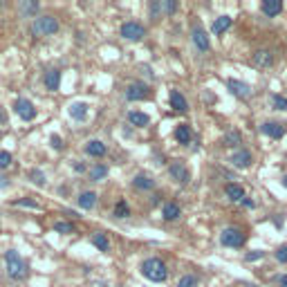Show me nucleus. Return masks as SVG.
Here are the masks:
<instances>
[{"instance_id":"nucleus-1","label":"nucleus","mask_w":287,"mask_h":287,"mask_svg":"<svg viewBox=\"0 0 287 287\" xmlns=\"http://www.w3.org/2000/svg\"><path fill=\"white\" fill-rule=\"evenodd\" d=\"M139 271H142L144 278L153 280V283H164L166 276H169V269H166V263L161 258H146L139 265Z\"/></svg>"},{"instance_id":"nucleus-2","label":"nucleus","mask_w":287,"mask_h":287,"mask_svg":"<svg viewBox=\"0 0 287 287\" xmlns=\"http://www.w3.org/2000/svg\"><path fill=\"white\" fill-rule=\"evenodd\" d=\"M5 263H7V274H9V278H14V280H23L25 276H27V263H25V260L20 258V254H18V252L9 249V252L5 254Z\"/></svg>"},{"instance_id":"nucleus-3","label":"nucleus","mask_w":287,"mask_h":287,"mask_svg":"<svg viewBox=\"0 0 287 287\" xmlns=\"http://www.w3.org/2000/svg\"><path fill=\"white\" fill-rule=\"evenodd\" d=\"M32 32L34 36H52L59 32V20L54 16H38L32 23Z\"/></svg>"},{"instance_id":"nucleus-4","label":"nucleus","mask_w":287,"mask_h":287,"mask_svg":"<svg viewBox=\"0 0 287 287\" xmlns=\"http://www.w3.org/2000/svg\"><path fill=\"white\" fill-rule=\"evenodd\" d=\"M220 242L224 244V247H242V244L247 242V236L236 227H227L220 233Z\"/></svg>"},{"instance_id":"nucleus-5","label":"nucleus","mask_w":287,"mask_h":287,"mask_svg":"<svg viewBox=\"0 0 287 287\" xmlns=\"http://www.w3.org/2000/svg\"><path fill=\"white\" fill-rule=\"evenodd\" d=\"M119 34H121L126 40H142L144 36H146V29H144V25L135 23V20H128V23L121 25Z\"/></svg>"},{"instance_id":"nucleus-6","label":"nucleus","mask_w":287,"mask_h":287,"mask_svg":"<svg viewBox=\"0 0 287 287\" xmlns=\"http://www.w3.org/2000/svg\"><path fill=\"white\" fill-rule=\"evenodd\" d=\"M169 173H171V177H173V180L180 182V184H186V182L191 180V171H189V166H186L184 161H180V159L171 161Z\"/></svg>"},{"instance_id":"nucleus-7","label":"nucleus","mask_w":287,"mask_h":287,"mask_svg":"<svg viewBox=\"0 0 287 287\" xmlns=\"http://www.w3.org/2000/svg\"><path fill=\"white\" fill-rule=\"evenodd\" d=\"M14 110H16V114L23 119V121H32V119L36 117V108H34V103L29 101V99H16Z\"/></svg>"},{"instance_id":"nucleus-8","label":"nucleus","mask_w":287,"mask_h":287,"mask_svg":"<svg viewBox=\"0 0 287 287\" xmlns=\"http://www.w3.org/2000/svg\"><path fill=\"white\" fill-rule=\"evenodd\" d=\"M148 95H150L148 86H146V83H142V81L130 83L128 90H126V99H128V101H142V99H146Z\"/></svg>"},{"instance_id":"nucleus-9","label":"nucleus","mask_w":287,"mask_h":287,"mask_svg":"<svg viewBox=\"0 0 287 287\" xmlns=\"http://www.w3.org/2000/svg\"><path fill=\"white\" fill-rule=\"evenodd\" d=\"M227 88H229V92H231V95H236L240 99H249V97H252V88H249L247 83L238 81V79H229L227 81Z\"/></svg>"},{"instance_id":"nucleus-10","label":"nucleus","mask_w":287,"mask_h":287,"mask_svg":"<svg viewBox=\"0 0 287 287\" xmlns=\"http://www.w3.org/2000/svg\"><path fill=\"white\" fill-rule=\"evenodd\" d=\"M252 161H254V157H252V153H249L247 148H238L236 153L231 155V164L236 166V169H249Z\"/></svg>"},{"instance_id":"nucleus-11","label":"nucleus","mask_w":287,"mask_h":287,"mask_svg":"<svg viewBox=\"0 0 287 287\" xmlns=\"http://www.w3.org/2000/svg\"><path fill=\"white\" fill-rule=\"evenodd\" d=\"M193 43H195V48L200 50V52H209V50H211V40H209L207 32L200 27V25H195V27H193Z\"/></svg>"},{"instance_id":"nucleus-12","label":"nucleus","mask_w":287,"mask_h":287,"mask_svg":"<svg viewBox=\"0 0 287 287\" xmlns=\"http://www.w3.org/2000/svg\"><path fill=\"white\" fill-rule=\"evenodd\" d=\"M260 133L267 135L271 139H280L285 135V126L283 124H276V121H265L263 126H260Z\"/></svg>"},{"instance_id":"nucleus-13","label":"nucleus","mask_w":287,"mask_h":287,"mask_svg":"<svg viewBox=\"0 0 287 287\" xmlns=\"http://www.w3.org/2000/svg\"><path fill=\"white\" fill-rule=\"evenodd\" d=\"M169 103H171V108H173L175 112H186V108H189V103H186V99L180 90H171Z\"/></svg>"},{"instance_id":"nucleus-14","label":"nucleus","mask_w":287,"mask_h":287,"mask_svg":"<svg viewBox=\"0 0 287 287\" xmlns=\"http://www.w3.org/2000/svg\"><path fill=\"white\" fill-rule=\"evenodd\" d=\"M252 63H254V67H271V63H274V54H271L269 50H258L254 54Z\"/></svg>"},{"instance_id":"nucleus-15","label":"nucleus","mask_w":287,"mask_h":287,"mask_svg":"<svg viewBox=\"0 0 287 287\" xmlns=\"http://www.w3.org/2000/svg\"><path fill=\"white\" fill-rule=\"evenodd\" d=\"M260 9H263V14L267 18H274L283 12V3H280V0H265V3L260 5Z\"/></svg>"},{"instance_id":"nucleus-16","label":"nucleus","mask_w":287,"mask_h":287,"mask_svg":"<svg viewBox=\"0 0 287 287\" xmlns=\"http://www.w3.org/2000/svg\"><path fill=\"white\" fill-rule=\"evenodd\" d=\"M86 153L90 155V157H103V155L108 153L106 144L99 142V139H90V142L86 144Z\"/></svg>"},{"instance_id":"nucleus-17","label":"nucleus","mask_w":287,"mask_h":287,"mask_svg":"<svg viewBox=\"0 0 287 287\" xmlns=\"http://www.w3.org/2000/svg\"><path fill=\"white\" fill-rule=\"evenodd\" d=\"M224 193H227V197L231 202H242L244 200V189L240 184H233V182H229V184L224 186Z\"/></svg>"},{"instance_id":"nucleus-18","label":"nucleus","mask_w":287,"mask_h":287,"mask_svg":"<svg viewBox=\"0 0 287 287\" xmlns=\"http://www.w3.org/2000/svg\"><path fill=\"white\" fill-rule=\"evenodd\" d=\"M67 112H70V117H72V119L81 121V119H86V114H88V103H83V101H74V103H70Z\"/></svg>"},{"instance_id":"nucleus-19","label":"nucleus","mask_w":287,"mask_h":287,"mask_svg":"<svg viewBox=\"0 0 287 287\" xmlns=\"http://www.w3.org/2000/svg\"><path fill=\"white\" fill-rule=\"evenodd\" d=\"M59 86H61V70H50V72H45V88L48 90H59Z\"/></svg>"},{"instance_id":"nucleus-20","label":"nucleus","mask_w":287,"mask_h":287,"mask_svg":"<svg viewBox=\"0 0 287 287\" xmlns=\"http://www.w3.org/2000/svg\"><path fill=\"white\" fill-rule=\"evenodd\" d=\"M133 186L135 189H139V191H150V189H155V180L153 177H148V175H135L133 177Z\"/></svg>"},{"instance_id":"nucleus-21","label":"nucleus","mask_w":287,"mask_h":287,"mask_svg":"<svg viewBox=\"0 0 287 287\" xmlns=\"http://www.w3.org/2000/svg\"><path fill=\"white\" fill-rule=\"evenodd\" d=\"M231 23H233L231 16H220V18H216V20H213V25H211L213 34H218V36L224 34L229 27H231Z\"/></svg>"},{"instance_id":"nucleus-22","label":"nucleus","mask_w":287,"mask_h":287,"mask_svg":"<svg viewBox=\"0 0 287 287\" xmlns=\"http://www.w3.org/2000/svg\"><path fill=\"white\" fill-rule=\"evenodd\" d=\"M128 121L133 124V126H137V128H144V126H148L150 117H148V114H146V112L133 110V112H128Z\"/></svg>"},{"instance_id":"nucleus-23","label":"nucleus","mask_w":287,"mask_h":287,"mask_svg":"<svg viewBox=\"0 0 287 287\" xmlns=\"http://www.w3.org/2000/svg\"><path fill=\"white\" fill-rule=\"evenodd\" d=\"M175 139H177V142H180V144L189 146V144H191V139H193L191 128L186 126V124H182V126H177V128H175Z\"/></svg>"},{"instance_id":"nucleus-24","label":"nucleus","mask_w":287,"mask_h":287,"mask_svg":"<svg viewBox=\"0 0 287 287\" xmlns=\"http://www.w3.org/2000/svg\"><path fill=\"white\" fill-rule=\"evenodd\" d=\"M95 204H97V193L95 191H86V193H81V195H79V207L81 209L90 211Z\"/></svg>"},{"instance_id":"nucleus-25","label":"nucleus","mask_w":287,"mask_h":287,"mask_svg":"<svg viewBox=\"0 0 287 287\" xmlns=\"http://www.w3.org/2000/svg\"><path fill=\"white\" fill-rule=\"evenodd\" d=\"M182 213L180 204H175V202H169V204H164V209H161V216H164V220H177Z\"/></svg>"},{"instance_id":"nucleus-26","label":"nucleus","mask_w":287,"mask_h":287,"mask_svg":"<svg viewBox=\"0 0 287 287\" xmlns=\"http://www.w3.org/2000/svg\"><path fill=\"white\" fill-rule=\"evenodd\" d=\"M36 12H38V3H34V0H20V5H18L20 16H32Z\"/></svg>"},{"instance_id":"nucleus-27","label":"nucleus","mask_w":287,"mask_h":287,"mask_svg":"<svg viewBox=\"0 0 287 287\" xmlns=\"http://www.w3.org/2000/svg\"><path fill=\"white\" fill-rule=\"evenodd\" d=\"M92 244H95L99 252H108V249H110V242H108L106 233H95V236H92Z\"/></svg>"},{"instance_id":"nucleus-28","label":"nucleus","mask_w":287,"mask_h":287,"mask_svg":"<svg viewBox=\"0 0 287 287\" xmlns=\"http://www.w3.org/2000/svg\"><path fill=\"white\" fill-rule=\"evenodd\" d=\"M106 175H108V166H103V164H97V166H92V169H90V180L92 182L103 180Z\"/></svg>"},{"instance_id":"nucleus-29","label":"nucleus","mask_w":287,"mask_h":287,"mask_svg":"<svg viewBox=\"0 0 287 287\" xmlns=\"http://www.w3.org/2000/svg\"><path fill=\"white\" fill-rule=\"evenodd\" d=\"M130 216V207L126 204V200H119L114 207V218H128Z\"/></svg>"},{"instance_id":"nucleus-30","label":"nucleus","mask_w":287,"mask_h":287,"mask_svg":"<svg viewBox=\"0 0 287 287\" xmlns=\"http://www.w3.org/2000/svg\"><path fill=\"white\" fill-rule=\"evenodd\" d=\"M177 287H197V276L195 274H186L180 278V283H177Z\"/></svg>"},{"instance_id":"nucleus-31","label":"nucleus","mask_w":287,"mask_h":287,"mask_svg":"<svg viewBox=\"0 0 287 287\" xmlns=\"http://www.w3.org/2000/svg\"><path fill=\"white\" fill-rule=\"evenodd\" d=\"M54 231L56 233H74V224L72 222H54Z\"/></svg>"},{"instance_id":"nucleus-32","label":"nucleus","mask_w":287,"mask_h":287,"mask_svg":"<svg viewBox=\"0 0 287 287\" xmlns=\"http://www.w3.org/2000/svg\"><path fill=\"white\" fill-rule=\"evenodd\" d=\"M27 177H29V180H32V182H34V184H38V186H43V184H45V173H43V171H38V169L29 171V173H27Z\"/></svg>"},{"instance_id":"nucleus-33","label":"nucleus","mask_w":287,"mask_h":287,"mask_svg":"<svg viewBox=\"0 0 287 287\" xmlns=\"http://www.w3.org/2000/svg\"><path fill=\"white\" fill-rule=\"evenodd\" d=\"M271 103H274L276 110H287V99H285V97L274 95V97H271Z\"/></svg>"},{"instance_id":"nucleus-34","label":"nucleus","mask_w":287,"mask_h":287,"mask_svg":"<svg viewBox=\"0 0 287 287\" xmlns=\"http://www.w3.org/2000/svg\"><path fill=\"white\" fill-rule=\"evenodd\" d=\"M159 7H161V14H173L177 9V3H173V0H164V3H161L159 0Z\"/></svg>"},{"instance_id":"nucleus-35","label":"nucleus","mask_w":287,"mask_h":287,"mask_svg":"<svg viewBox=\"0 0 287 287\" xmlns=\"http://www.w3.org/2000/svg\"><path fill=\"white\" fill-rule=\"evenodd\" d=\"M12 204H14V207H29V209H36V207H38L34 200H29V197H20V200H14Z\"/></svg>"},{"instance_id":"nucleus-36","label":"nucleus","mask_w":287,"mask_h":287,"mask_svg":"<svg viewBox=\"0 0 287 287\" xmlns=\"http://www.w3.org/2000/svg\"><path fill=\"white\" fill-rule=\"evenodd\" d=\"M236 144H240V135L238 133L224 135V146H236Z\"/></svg>"},{"instance_id":"nucleus-37","label":"nucleus","mask_w":287,"mask_h":287,"mask_svg":"<svg viewBox=\"0 0 287 287\" xmlns=\"http://www.w3.org/2000/svg\"><path fill=\"white\" fill-rule=\"evenodd\" d=\"M276 260H278V263H287V244H280L278 249H276Z\"/></svg>"},{"instance_id":"nucleus-38","label":"nucleus","mask_w":287,"mask_h":287,"mask_svg":"<svg viewBox=\"0 0 287 287\" xmlns=\"http://www.w3.org/2000/svg\"><path fill=\"white\" fill-rule=\"evenodd\" d=\"M9 164H12V155L7 150H0V169H7Z\"/></svg>"},{"instance_id":"nucleus-39","label":"nucleus","mask_w":287,"mask_h":287,"mask_svg":"<svg viewBox=\"0 0 287 287\" xmlns=\"http://www.w3.org/2000/svg\"><path fill=\"white\" fill-rule=\"evenodd\" d=\"M50 142H52V148H56V150H61V148H63V139H61L59 135H52V137H50Z\"/></svg>"},{"instance_id":"nucleus-40","label":"nucleus","mask_w":287,"mask_h":287,"mask_svg":"<svg viewBox=\"0 0 287 287\" xmlns=\"http://www.w3.org/2000/svg\"><path fill=\"white\" fill-rule=\"evenodd\" d=\"M263 252H252V254H247V256H244V260H249V263H254V260H260V258H263Z\"/></svg>"},{"instance_id":"nucleus-41","label":"nucleus","mask_w":287,"mask_h":287,"mask_svg":"<svg viewBox=\"0 0 287 287\" xmlns=\"http://www.w3.org/2000/svg\"><path fill=\"white\" fill-rule=\"evenodd\" d=\"M278 287H287V274H283L278 278Z\"/></svg>"},{"instance_id":"nucleus-42","label":"nucleus","mask_w":287,"mask_h":287,"mask_svg":"<svg viewBox=\"0 0 287 287\" xmlns=\"http://www.w3.org/2000/svg\"><path fill=\"white\" fill-rule=\"evenodd\" d=\"M7 184H9V180L5 175H0V189H3V186H7Z\"/></svg>"},{"instance_id":"nucleus-43","label":"nucleus","mask_w":287,"mask_h":287,"mask_svg":"<svg viewBox=\"0 0 287 287\" xmlns=\"http://www.w3.org/2000/svg\"><path fill=\"white\" fill-rule=\"evenodd\" d=\"M74 171H79V173H83V171H86V166H83V164H74Z\"/></svg>"},{"instance_id":"nucleus-44","label":"nucleus","mask_w":287,"mask_h":287,"mask_svg":"<svg viewBox=\"0 0 287 287\" xmlns=\"http://www.w3.org/2000/svg\"><path fill=\"white\" fill-rule=\"evenodd\" d=\"M3 121H5V112L0 110V124H3Z\"/></svg>"},{"instance_id":"nucleus-45","label":"nucleus","mask_w":287,"mask_h":287,"mask_svg":"<svg viewBox=\"0 0 287 287\" xmlns=\"http://www.w3.org/2000/svg\"><path fill=\"white\" fill-rule=\"evenodd\" d=\"M283 186H285V189H287V175L283 177Z\"/></svg>"}]
</instances>
